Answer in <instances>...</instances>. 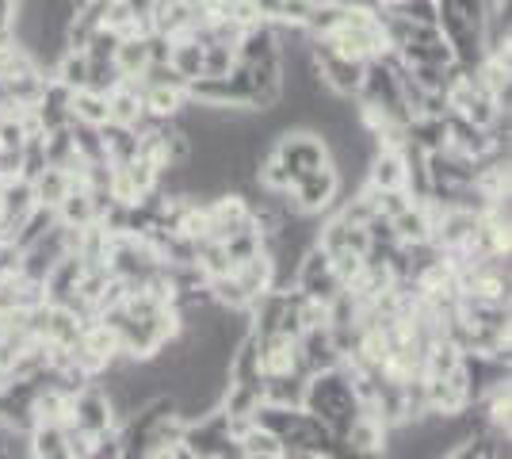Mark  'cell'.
<instances>
[{
  "mask_svg": "<svg viewBox=\"0 0 512 459\" xmlns=\"http://www.w3.org/2000/svg\"><path fill=\"white\" fill-rule=\"evenodd\" d=\"M302 410L318 417L321 425H325L337 440L344 437V429H348V425L356 421V414H360V402H356L352 379H348V372H344L341 364H337V368H325V372L306 375Z\"/></svg>",
  "mask_w": 512,
  "mask_h": 459,
  "instance_id": "1",
  "label": "cell"
},
{
  "mask_svg": "<svg viewBox=\"0 0 512 459\" xmlns=\"http://www.w3.org/2000/svg\"><path fill=\"white\" fill-rule=\"evenodd\" d=\"M272 153L287 165L291 176H302L318 165H329V142L310 127H287L272 138Z\"/></svg>",
  "mask_w": 512,
  "mask_h": 459,
  "instance_id": "2",
  "label": "cell"
},
{
  "mask_svg": "<svg viewBox=\"0 0 512 459\" xmlns=\"http://www.w3.org/2000/svg\"><path fill=\"white\" fill-rule=\"evenodd\" d=\"M291 199L299 203L302 215H329L341 203V176H337L333 165H318L310 173L295 176Z\"/></svg>",
  "mask_w": 512,
  "mask_h": 459,
  "instance_id": "3",
  "label": "cell"
},
{
  "mask_svg": "<svg viewBox=\"0 0 512 459\" xmlns=\"http://www.w3.org/2000/svg\"><path fill=\"white\" fill-rule=\"evenodd\" d=\"M69 425L85 429V433H92V437H100V433H107V429L119 425L115 402H111V394L104 391L100 379H92V383H85L81 391H73V421H69Z\"/></svg>",
  "mask_w": 512,
  "mask_h": 459,
  "instance_id": "4",
  "label": "cell"
},
{
  "mask_svg": "<svg viewBox=\"0 0 512 459\" xmlns=\"http://www.w3.org/2000/svg\"><path fill=\"white\" fill-rule=\"evenodd\" d=\"M295 291L306 295V299H321V303H329L333 295L344 291V284L337 280V272H333V264H329V253L321 245H310L302 253L299 272H295Z\"/></svg>",
  "mask_w": 512,
  "mask_h": 459,
  "instance_id": "5",
  "label": "cell"
},
{
  "mask_svg": "<svg viewBox=\"0 0 512 459\" xmlns=\"http://www.w3.org/2000/svg\"><path fill=\"white\" fill-rule=\"evenodd\" d=\"M31 425H69L73 421V391L62 387L54 375L31 394Z\"/></svg>",
  "mask_w": 512,
  "mask_h": 459,
  "instance_id": "6",
  "label": "cell"
},
{
  "mask_svg": "<svg viewBox=\"0 0 512 459\" xmlns=\"http://www.w3.org/2000/svg\"><path fill=\"white\" fill-rule=\"evenodd\" d=\"M295 372H302L299 337L264 333V337H260V375H264V379H276V375H295Z\"/></svg>",
  "mask_w": 512,
  "mask_h": 459,
  "instance_id": "7",
  "label": "cell"
},
{
  "mask_svg": "<svg viewBox=\"0 0 512 459\" xmlns=\"http://www.w3.org/2000/svg\"><path fill=\"white\" fill-rule=\"evenodd\" d=\"M344 456H386V425L375 414H356V421L344 429Z\"/></svg>",
  "mask_w": 512,
  "mask_h": 459,
  "instance_id": "8",
  "label": "cell"
},
{
  "mask_svg": "<svg viewBox=\"0 0 512 459\" xmlns=\"http://www.w3.org/2000/svg\"><path fill=\"white\" fill-rule=\"evenodd\" d=\"M299 364H302V375L325 372V368H337V364H341V356H337V349H333V337H329V326L302 329L299 333Z\"/></svg>",
  "mask_w": 512,
  "mask_h": 459,
  "instance_id": "9",
  "label": "cell"
},
{
  "mask_svg": "<svg viewBox=\"0 0 512 459\" xmlns=\"http://www.w3.org/2000/svg\"><path fill=\"white\" fill-rule=\"evenodd\" d=\"M107 111L115 127H138L146 119V104H142V81H119L107 92Z\"/></svg>",
  "mask_w": 512,
  "mask_h": 459,
  "instance_id": "10",
  "label": "cell"
},
{
  "mask_svg": "<svg viewBox=\"0 0 512 459\" xmlns=\"http://www.w3.org/2000/svg\"><path fill=\"white\" fill-rule=\"evenodd\" d=\"M142 104H146L150 119L169 123L188 104V85H180V81H172V85H142Z\"/></svg>",
  "mask_w": 512,
  "mask_h": 459,
  "instance_id": "11",
  "label": "cell"
},
{
  "mask_svg": "<svg viewBox=\"0 0 512 459\" xmlns=\"http://www.w3.org/2000/svg\"><path fill=\"white\" fill-rule=\"evenodd\" d=\"M237 62H268V58H279V35H276V23H253L241 31L237 39Z\"/></svg>",
  "mask_w": 512,
  "mask_h": 459,
  "instance_id": "12",
  "label": "cell"
},
{
  "mask_svg": "<svg viewBox=\"0 0 512 459\" xmlns=\"http://www.w3.org/2000/svg\"><path fill=\"white\" fill-rule=\"evenodd\" d=\"M111 66L123 81H142V73L150 66V43L146 35H123L111 50Z\"/></svg>",
  "mask_w": 512,
  "mask_h": 459,
  "instance_id": "13",
  "label": "cell"
},
{
  "mask_svg": "<svg viewBox=\"0 0 512 459\" xmlns=\"http://www.w3.org/2000/svg\"><path fill=\"white\" fill-rule=\"evenodd\" d=\"M234 280H237V287L245 291V299H249V303L260 299L264 291H272V257H268V249H260V253H253V257L237 261Z\"/></svg>",
  "mask_w": 512,
  "mask_h": 459,
  "instance_id": "14",
  "label": "cell"
},
{
  "mask_svg": "<svg viewBox=\"0 0 512 459\" xmlns=\"http://www.w3.org/2000/svg\"><path fill=\"white\" fill-rule=\"evenodd\" d=\"M54 219L62 222V226H73V230H85V226H92V222L100 219V207H96V199H92L88 188L73 184L69 196L54 207Z\"/></svg>",
  "mask_w": 512,
  "mask_h": 459,
  "instance_id": "15",
  "label": "cell"
},
{
  "mask_svg": "<svg viewBox=\"0 0 512 459\" xmlns=\"http://www.w3.org/2000/svg\"><path fill=\"white\" fill-rule=\"evenodd\" d=\"M69 123L107 127V123H111L107 92H96V88H77V92H69Z\"/></svg>",
  "mask_w": 512,
  "mask_h": 459,
  "instance_id": "16",
  "label": "cell"
},
{
  "mask_svg": "<svg viewBox=\"0 0 512 459\" xmlns=\"http://www.w3.org/2000/svg\"><path fill=\"white\" fill-rule=\"evenodd\" d=\"M69 188H73V176L58 169V165H46L43 173L31 176V196H35V207H46V211H54L65 196H69Z\"/></svg>",
  "mask_w": 512,
  "mask_h": 459,
  "instance_id": "17",
  "label": "cell"
},
{
  "mask_svg": "<svg viewBox=\"0 0 512 459\" xmlns=\"http://www.w3.org/2000/svg\"><path fill=\"white\" fill-rule=\"evenodd\" d=\"M390 226H394L398 245H421V241H428V234H432V219H428V211L421 199H413L402 215H394Z\"/></svg>",
  "mask_w": 512,
  "mask_h": 459,
  "instance_id": "18",
  "label": "cell"
},
{
  "mask_svg": "<svg viewBox=\"0 0 512 459\" xmlns=\"http://www.w3.org/2000/svg\"><path fill=\"white\" fill-rule=\"evenodd\" d=\"M0 199H4V219L12 222V230H20V222L35 211V196H31V180L16 176L0 184Z\"/></svg>",
  "mask_w": 512,
  "mask_h": 459,
  "instance_id": "19",
  "label": "cell"
},
{
  "mask_svg": "<svg viewBox=\"0 0 512 459\" xmlns=\"http://www.w3.org/2000/svg\"><path fill=\"white\" fill-rule=\"evenodd\" d=\"M50 81H58V85L69 88V92L85 88L88 85V54L85 50L65 46L62 54L54 58V66H50Z\"/></svg>",
  "mask_w": 512,
  "mask_h": 459,
  "instance_id": "20",
  "label": "cell"
},
{
  "mask_svg": "<svg viewBox=\"0 0 512 459\" xmlns=\"http://www.w3.org/2000/svg\"><path fill=\"white\" fill-rule=\"evenodd\" d=\"M306 398V375H276V379H264L260 383V402L268 406H302Z\"/></svg>",
  "mask_w": 512,
  "mask_h": 459,
  "instance_id": "21",
  "label": "cell"
},
{
  "mask_svg": "<svg viewBox=\"0 0 512 459\" xmlns=\"http://www.w3.org/2000/svg\"><path fill=\"white\" fill-rule=\"evenodd\" d=\"M169 69L184 85L195 81V77H203V43H199V39H172Z\"/></svg>",
  "mask_w": 512,
  "mask_h": 459,
  "instance_id": "22",
  "label": "cell"
},
{
  "mask_svg": "<svg viewBox=\"0 0 512 459\" xmlns=\"http://www.w3.org/2000/svg\"><path fill=\"white\" fill-rule=\"evenodd\" d=\"M237 448H241V459H287L283 440H279L272 429L256 425V421H253V429L237 440Z\"/></svg>",
  "mask_w": 512,
  "mask_h": 459,
  "instance_id": "23",
  "label": "cell"
},
{
  "mask_svg": "<svg viewBox=\"0 0 512 459\" xmlns=\"http://www.w3.org/2000/svg\"><path fill=\"white\" fill-rule=\"evenodd\" d=\"M27 448L39 459H65V425H31Z\"/></svg>",
  "mask_w": 512,
  "mask_h": 459,
  "instance_id": "24",
  "label": "cell"
},
{
  "mask_svg": "<svg viewBox=\"0 0 512 459\" xmlns=\"http://www.w3.org/2000/svg\"><path fill=\"white\" fill-rule=\"evenodd\" d=\"M104 150H107V165H127V161H134V153H138V134H134V127L107 123Z\"/></svg>",
  "mask_w": 512,
  "mask_h": 459,
  "instance_id": "25",
  "label": "cell"
},
{
  "mask_svg": "<svg viewBox=\"0 0 512 459\" xmlns=\"http://www.w3.org/2000/svg\"><path fill=\"white\" fill-rule=\"evenodd\" d=\"M69 134H73V150L81 161H107L104 150V127H85V123H69Z\"/></svg>",
  "mask_w": 512,
  "mask_h": 459,
  "instance_id": "26",
  "label": "cell"
},
{
  "mask_svg": "<svg viewBox=\"0 0 512 459\" xmlns=\"http://www.w3.org/2000/svg\"><path fill=\"white\" fill-rule=\"evenodd\" d=\"M237 69V50L230 43H203V77H230Z\"/></svg>",
  "mask_w": 512,
  "mask_h": 459,
  "instance_id": "27",
  "label": "cell"
},
{
  "mask_svg": "<svg viewBox=\"0 0 512 459\" xmlns=\"http://www.w3.org/2000/svg\"><path fill=\"white\" fill-rule=\"evenodd\" d=\"M329 264H333L337 280L348 287L356 284V276L363 272V253H356V249H337V253H329Z\"/></svg>",
  "mask_w": 512,
  "mask_h": 459,
  "instance_id": "28",
  "label": "cell"
},
{
  "mask_svg": "<svg viewBox=\"0 0 512 459\" xmlns=\"http://www.w3.org/2000/svg\"><path fill=\"white\" fill-rule=\"evenodd\" d=\"M92 444L96 437L77 429V425H65V459H92Z\"/></svg>",
  "mask_w": 512,
  "mask_h": 459,
  "instance_id": "29",
  "label": "cell"
},
{
  "mask_svg": "<svg viewBox=\"0 0 512 459\" xmlns=\"http://www.w3.org/2000/svg\"><path fill=\"white\" fill-rule=\"evenodd\" d=\"M409 203H413V196H409L406 188H394V192H375V207H379V215H386V219L402 215Z\"/></svg>",
  "mask_w": 512,
  "mask_h": 459,
  "instance_id": "30",
  "label": "cell"
},
{
  "mask_svg": "<svg viewBox=\"0 0 512 459\" xmlns=\"http://www.w3.org/2000/svg\"><path fill=\"white\" fill-rule=\"evenodd\" d=\"M314 12V0H283V12H279L276 23H291V27H306Z\"/></svg>",
  "mask_w": 512,
  "mask_h": 459,
  "instance_id": "31",
  "label": "cell"
},
{
  "mask_svg": "<svg viewBox=\"0 0 512 459\" xmlns=\"http://www.w3.org/2000/svg\"><path fill=\"white\" fill-rule=\"evenodd\" d=\"M253 8L260 12V20L264 23H276L279 12H283V0H253Z\"/></svg>",
  "mask_w": 512,
  "mask_h": 459,
  "instance_id": "32",
  "label": "cell"
},
{
  "mask_svg": "<svg viewBox=\"0 0 512 459\" xmlns=\"http://www.w3.org/2000/svg\"><path fill=\"white\" fill-rule=\"evenodd\" d=\"M16 4H20V0H0V35H12V23H16Z\"/></svg>",
  "mask_w": 512,
  "mask_h": 459,
  "instance_id": "33",
  "label": "cell"
},
{
  "mask_svg": "<svg viewBox=\"0 0 512 459\" xmlns=\"http://www.w3.org/2000/svg\"><path fill=\"white\" fill-rule=\"evenodd\" d=\"M130 12L138 16V20H150V8H153V0H123Z\"/></svg>",
  "mask_w": 512,
  "mask_h": 459,
  "instance_id": "34",
  "label": "cell"
},
{
  "mask_svg": "<svg viewBox=\"0 0 512 459\" xmlns=\"http://www.w3.org/2000/svg\"><path fill=\"white\" fill-rule=\"evenodd\" d=\"M402 4H406V0H379V8H383V12H398Z\"/></svg>",
  "mask_w": 512,
  "mask_h": 459,
  "instance_id": "35",
  "label": "cell"
},
{
  "mask_svg": "<svg viewBox=\"0 0 512 459\" xmlns=\"http://www.w3.org/2000/svg\"><path fill=\"white\" fill-rule=\"evenodd\" d=\"M0 219H4V199H0Z\"/></svg>",
  "mask_w": 512,
  "mask_h": 459,
  "instance_id": "36",
  "label": "cell"
}]
</instances>
